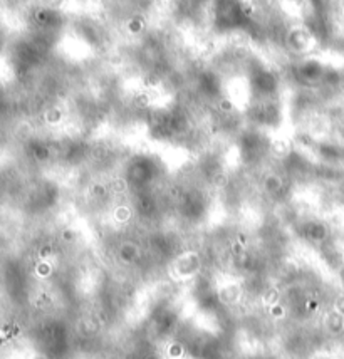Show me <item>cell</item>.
<instances>
[{"mask_svg":"<svg viewBox=\"0 0 344 359\" xmlns=\"http://www.w3.org/2000/svg\"><path fill=\"white\" fill-rule=\"evenodd\" d=\"M222 108H223V109H230L232 104H230L228 101H223V102H222Z\"/></svg>","mask_w":344,"mask_h":359,"instance_id":"6da1fadb","label":"cell"}]
</instances>
